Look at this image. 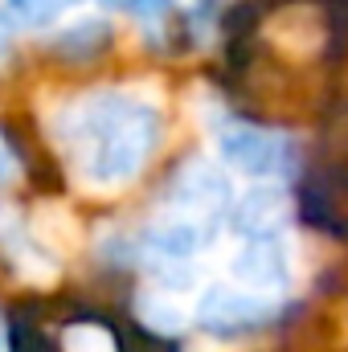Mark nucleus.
Here are the masks:
<instances>
[{
    "label": "nucleus",
    "instance_id": "1a4fd4ad",
    "mask_svg": "<svg viewBox=\"0 0 348 352\" xmlns=\"http://www.w3.org/2000/svg\"><path fill=\"white\" fill-rule=\"evenodd\" d=\"M62 349L66 352H119L111 328L94 324V320H83V324H70L62 332Z\"/></svg>",
    "mask_w": 348,
    "mask_h": 352
},
{
    "label": "nucleus",
    "instance_id": "0eeeda50",
    "mask_svg": "<svg viewBox=\"0 0 348 352\" xmlns=\"http://www.w3.org/2000/svg\"><path fill=\"white\" fill-rule=\"evenodd\" d=\"M148 246L156 254H164V258H188L193 250L205 246V230L193 217H168L148 234Z\"/></svg>",
    "mask_w": 348,
    "mask_h": 352
},
{
    "label": "nucleus",
    "instance_id": "9b49d317",
    "mask_svg": "<svg viewBox=\"0 0 348 352\" xmlns=\"http://www.w3.org/2000/svg\"><path fill=\"white\" fill-rule=\"evenodd\" d=\"M74 0H8V12L17 25H50L58 21Z\"/></svg>",
    "mask_w": 348,
    "mask_h": 352
},
{
    "label": "nucleus",
    "instance_id": "f8f14e48",
    "mask_svg": "<svg viewBox=\"0 0 348 352\" xmlns=\"http://www.w3.org/2000/svg\"><path fill=\"white\" fill-rule=\"evenodd\" d=\"M102 8H115V12H140V16H156V12H168L173 0H98Z\"/></svg>",
    "mask_w": 348,
    "mask_h": 352
},
{
    "label": "nucleus",
    "instance_id": "9d476101",
    "mask_svg": "<svg viewBox=\"0 0 348 352\" xmlns=\"http://www.w3.org/2000/svg\"><path fill=\"white\" fill-rule=\"evenodd\" d=\"M135 316L156 332V336H176L184 328V316L176 311L173 303L156 299V295H135Z\"/></svg>",
    "mask_w": 348,
    "mask_h": 352
},
{
    "label": "nucleus",
    "instance_id": "f03ea898",
    "mask_svg": "<svg viewBox=\"0 0 348 352\" xmlns=\"http://www.w3.org/2000/svg\"><path fill=\"white\" fill-rule=\"evenodd\" d=\"M197 320L201 328L217 332V336H234V332H254L262 324L274 320V303L250 295V291H230V287H209L197 303Z\"/></svg>",
    "mask_w": 348,
    "mask_h": 352
},
{
    "label": "nucleus",
    "instance_id": "f257e3e1",
    "mask_svg": "<svg viewBox=\"0 0 348 352\" xmlns=\"http://www.w3.org/2000/svg\"><path fill=\"white\" fill-rule=\"evenodd\" d=\"M156 111L127 94H90L70 111V148L90 184L115 188L148 164L156 152Z\"/></svg>",
    "mask_w": 348,
    "mask_h": 352
},
{
    "label": "nucleus",
    "instance_id": "ddd939ff",
    "mask_svg": "<svg viewBox=\"0 0 348 352\" xmlns=\"http://www.w3.org/2000/svg\"><path fill=\"white\" fill-rule=\"evenodd\" d=\"M12 176H17V152H12V144L0 135V188H4Z\"/></svg>",
    "mask_w": 348,
    "mask_h": 352
},
{
    "label": "nucleus",
    "instance_id": "20e7f679",
    "mask_svg": "<svg viewBox=\"0 0 348 352\" xmlns=\"http://www.w3.org/2000/svg\"><path fill=\"white\" fill-rule=\"evenodd\" d=\"M234 278L259 291H279L287 283V250L274 234H250V242L238 250V258L230 263Z\"/></svg>",
    "mask_w": 348,
    "mask_h": 352
},
{
    "label": "nucleus",
    "instance_id": "39448f33",
    "mask_svg": "<svg viewBox=\"0 0 348 352\" xmlns=\"http://www.w3.org/2000/svg\"><path fill=\"white\" fill-rule=\"evenodd\" d=\"M173 197L197 213H221V209H230V180L209 164H188L176 176Z\"/></svg>",
    "mask_w": 348,
    "mask_h": 352
},
{
    "label": "nucleus",
    "instance_id": "6e6552de",
    "mask_svg": "<svg viewBox=\"0 0 348 352\" xmlns=\"http://www.w3.org/2000/svg\"><path fill=\"white\" fill-rule=\"evenodd\" d=\"M102 41H107V25H102V21H83V25L66 29L54 45H58V54H66L70 62H87L94 54H102Z\"/></svg>",
    "mask_w": 348,
    "mask_h": 352
},
{
    "label": "nucleus",
    "instance_id": "7ed1b4c3",
    "mask_svg": "<svg viewBox=\"0 0 348 352\" xmlns=\"http://www.w3.org/2000/svg\"><path fill=\"white\" fill-rule=\"evenodd\" d=\"M217 152L230 168L246 176H274L287 168V140L266 127H250V123L226 127L217 140Z\"/></svg>",
    "mask_w": 348,
    "mask_h": 352
},
{
    "label": "nucleus",
    "instance_id": "4468645a",
    "mask_svg": "<svg viewBox=\"0 0 348 352\" xmlns=\"http://www.w3.org/2000/svg\"><path fill=\"white\" fill-rule=\"evenodd\" d=\"M12 349V340H8V332H4V324H0V352H8Z\"/></svg>",
    "mask_w": 348,
    "mask_h": 352
},
{
    "label": "nucleus",
    "instance_id": "423d86ee",
    "mask_svg": "<svg viewBox=\"0 0 348 352\" xmlns=\"http://www.w3.org/2000/svg\"><path fill=\"white\" fill-rule=\"evenodd\" d=\"M287 217V197H283V188H254V192H246L238 205H234V213H230V221H234V230L238 234H270L279 221Z\"/></svg>",
    "mask_w": 348,
    "mask_h": 352
}]
</instances>
